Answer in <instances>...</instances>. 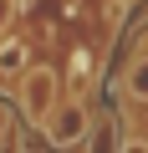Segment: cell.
Listing matches in <instances>:
<instances>
[{
    "mask_svg": "<svg viewBox=\"0 0 148 153\" xmlns=\"http://www.w3.org/2000/svg\"><path fill=\"white\" fill-rule=\"evenodd\" d=\"M92 153H112V143H97V148H92Z\"/></svg>",
    "mask_w": 148,
    "mask_h": 153,
    "instance_id": "obj_8",
    "label": "cell"
},
{
    "mask_svg": "<svg viewBox=\"0 0 148 153\" xmlns=\"http://www.w3.org/2000/svg\"><path fill=\"white\" fill-rule=\"evenodd\" d=\"M123 87H128V97L148 102V56H138V61L128 66V76H123Z\"/></svg>",
    "mask_w": 148,
    "mask_h": 153,
    "instance_id": "obj_4",
    "label": "cell"
},
{
    "mask_svg": "<svg viewBox=\"0 0 148 153\" xmlns=\"http://www.w3.org/2000/svg\"><path fill=\"white\" fill-rule=\"evenodd\" d=\"M123 5H133V0H123Z\"/></svg>",
    "mask_w": 148,
    "mask_h": 153,
    "instance_id": "obj_9",
    "label": "cell"
},
{
    "mask_svg": "<svg viewBox=\"0 0 148 153\" xmlns=\"http://www.w3.org/2000/svg\"><path fill=\"white\" fill-rule=\"evenodd\" d=\"M10 16H16V0H0V31L10 26Z\"/></svg>",
    "mask_w": 148,
    "mask_h": 153,
    "instance_id": "obj_6",
    "label": "cell"
},
{
    "mask_svg": "<svg viewBox=\"0 0 148 153\" xmlns=\"http://www.w3.org/2000/svg\"><path fill=\"white\" fill-rule=\"evenodd\" d=\"M21 76H26V41L5 36L0 41V82H21Z\"/></svg>",
    "mask_w": 148,
    "mask_h": 153,
    "instance_id": "obj_3",
    "label": "cell"
},
{
    "mask_svg": "<svg viewBox=\"0 0 148 153\" xmlns=\"http://www.w3.org/2000/svg\"><path fill=\"white\" fill-rule=\"evenodd\" d=\"M16 97H21V112H26V123H46V112L56 107V97H61V76H56V66H26V76L16 82Z\"/></svg>",
    "mask_w": 148,
    "mask_h": 153,
    "instance_id": "obj_1",
    "label": "cell"
},
{
    "mask_svg": "<svg viewBox=\"0 0 148 153\" xmlns=\"http://www.w3.org/2000/svg\"><path fill=\"white\" fill-rule=\"evenodd\" d=\"M5 128H10V117H5V107H0V138H5Z\"/></svg>",
    "mask_w": 148,
    "mask_h": 153,
    "instance_id": "obj_7",
    "label": "cell"
},
{
    "mask_svg": "<svg viewBox=\"0 0 148 153\" xmlns=\"http://www.w3.org/2000/svg\"><path fill=\"white\" fill-rule=\"evenodd\" d=\"M41 133H46V143L51 148H77V143H87V133H92V112L82 107V102H56L51 112H46V123H41Z\"/></svg>",
    "mask_w": 148,
    "mask_h": 153,
    "instance_id": "obj_2",
    "label": "cell"
},
{
    "mask_svg": "<svg viewBox=\"0 0 148 153\" xmlns=\"http://www.w3.org/2000/svg\"><path fill=\"white\" fill-rule=\"evenodd\" d=\"M112 153H148V143H143V138H123Z\"/></svg>",
    "mask_w": 148,
    "mask_h": 153,
    "instance_id": "obj_5",
    "label": "cell"
}]
</instances>
